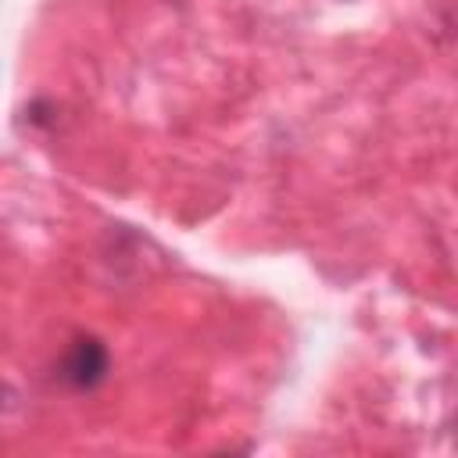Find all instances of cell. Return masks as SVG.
<instances>
[{
    "label": "cell",
    "mask_w": 458,
    "mask_h": 458,
    "mask_svg": "<svg viewBox=\"0 0 458 458\" xmlns=\"http://www.w3.org/2000/svg\"><path fill=\"white\" fill-rule=\"evenodd\" d=\"M107 376V347L93 336H79L61 358V379L75 390H93Z\"/></svg>",
    "instance_id": "1"
}]
</instances>
